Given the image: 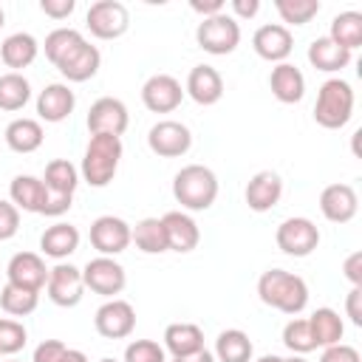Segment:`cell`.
Returning a JSON list of instances; mask_svg holds the SVG:
<instances>
[{
  "label": "cell",
  "instance_id": "cell-1",
  "mask_svg": "<svg viewBox=\"0 0 362 362\" xmlns=\"http://www.w3.org/2000/svg\"><path fill=\"white\" fill-rule=\"evenodd\" d=\"M257 297L263 305L297 317L308 305V286L300 274L286 272V269H269L257 280Z\"/></svg>",
  "mask_w": 362,
  "mask_h": 362
},
{
  "label": "cell",
  "instance_id": "cell-2",
  "mask_svg": "<svg viewBox=\"0 0 362 362\" xmlns=\"http://www.w3.org/2000/svg\"><path fill=\"white\" fill-rule=\"evenodd\" d=\"M122 139L119 136H90L85 156H82V167H79V178L96 189L107 187L116 178L119 161H122Z\"/></svg>",
  "mask_w": 362,
  "mask_h": 362
},
{
  "label": "cell",
  "instance_id": "cell-3",
  "mask_svg": "<svg viewBox=\"0 0 362 362\" xmlns=\"http://www.w3.org/2000/svg\"><path fill=\"white\" fill-rule=\"evenodd\" d=\"M173 198L189 212H204L218 198V175L204 164H187L173 178Z\"/></svg>",
  "mask_w": 362,
  "mask_h": 362
},
{
  "label": "cell",
  "instance_id": "cell-4",
  "mask_svg": "<svg viewBox=\"0 0 362 362\" xmlns=\"http://www.w3.org/2000/svg\"><path fill=\"white\" fill-rule=\"evenodd\" d=\"M354 116V88L351 82L331 76L320 85L317 102H314V122L325 130H339Z\"/></svg>",
  "mask_w": 362,
  "mask_h": 362
},
{
  "label": "cell",
  "instance_id": "cell-5",
  "mask_svg": "<svg viewBox=\"0 0 362 362\" xmlns=\"http://www.w3.org/2000/svg\"><path fill=\"white\" fill-rule=\"evenodd\" d=\"M195 42L212 57H226L240 45V25L232 14L221 11L215 17H206L195 28Z\"/></svg>",
  "mask_w": 362,
  "mask_h": 362
},
{
  "label": "cell",
  "instance_id": "cell-6",
  "mask_svg": "<svg viewBox=\"0 0 362 362\" xmlns=\"http://www.w3.org/2000/svg\"><path fill=\"white\" fill-rule=\"evenodd\" d=\"M274 243L288 257H308L320 246V229H317V223L311 218L294 215V218H286L277 226Z\"/></svg>",
  "mask_w": 362,
  "mask_h": 362
},
{
  "label": "cell",
  "instance_id": "cell-7",
  "mask_svg": "<svg viewBox=\"0 0 362 362\" xmlns=\"http://www.w3.org/2000/svg\"><path fill=\"white\" fill-rule=\"evenodd\" d=\"M85 23L96 40H119L130 28V11L119 0H96L90 3Z\"/></svg>",
  "mask_w": 362,
  "mask_h": 362
},
{
  "label": "cell",
  "instance_id": "cell-8",
  "mask_svg": "<svg viewBox=\"0 0 362 362\" xmlns=\"http://www.w3.org/2000/svg\"><path fill=\"white\" fill-rule=\"evenodd\" d=\"M82 283H85V288H90L93 294H102V297L113 300L116 294L124 291L127 274H124V266H122L119 260L99 255V257H93V260L85 263V269H82Z\"/></svg>",
  "mask_w": 362,
  "mask_h": 362
},
{
  "label": "cell",
  "instance_id": "cell-9",
  "mask_svg": "<svg viewBox=\"0 0 362 362\" xmlns=\"http://www.w3.org/2000/svg\"><path fill=\"white\" fill-rule=\"evenodd\" d=\"M147 147L161 158H181L192 147V133L184 122L161 119L147 130Z\"/></svg>",
  "mask_w": 362,
  "mask_h": 362
},
{
  "label": "cell",
  "instance_id": "cell-10",
  "mask_svg": "<svg viewBox=\"0 0 362 362\" xmlns=\"http://www.w3.org/2000/svg\"><path fill=\"white\" fill-rule=\"evenodd\" d=\"M85 124H88L90 136H119L122 139V133L130 124L127 105L122 99H116V96H102V99H96L90 105Z\"/></svg>",
  "mask_w": 362,
  "mask_h": 362
},
{
  "label": "cell",
  "instance_id": "cell-11",
  "mask_svg": "<svg viewBox=\"0 0 362 362\" xmlns=\"http://www.w3.org/2000/svg\"><path fill=\"white\" fill-rule=\"evenodd\" d=\"M93 328L105 339H124L136 328V308L127 300H105L93 314Z\"/></svg>",
  "mask_w": 362,
  "mask_h": 362
},
{
  "label": "cell",
  "instance_id": "cell-12",
  "mask_svg": "<svg viewBox=\"0 0 362 362\" xmlns=\"http://www.w3.org/2000/svg\"><path fill=\"white\" fill-rule=\"evenodd\" d=\"M90 246L105 255V257H116L130 246V223L119 215H99L90 223Z\"/></svg>",
  "mask_w": 362,
  "mask_h": 362
},
{
  "label": "cell",
  "instance_id": "cell-13",
  "mask_svg": "<svg viewBox=\"0 0 362 362\" xmlns=\"http://www.w3.org/2000/svg\"><path fill=\"white\" fill-rule=\"evenodd\" d=\"M48 300L59 308H74L82 300L85 283H82V269L71 266V263H57L54 269H48V283H45Z\"/></svg>",
  "mask_w": 362,
  "mask_h": 362
},
{
  "label": "cell",
  "instance_id": "cell-14",
  "mask_svg": "<svg viewBox=\"0 0 362 362\" xmlns=\"http://www.w3.org/2000/svg\"><path fill=\"white\" fill-rule=\"evenodd\" d=\"M184 99V88L170 74H153L141 85V102L150 113H173Z\"/></svg>",
  "mask_w": 362,
  "mask_h": 362
},
{
  "label": "cell",
  "instance_id": "cell-15",
  "mask_svg": "<svg viewBox=\"0 0 362 362\" xmlns=\"http://www.w3.org/2000/svg\"><path fill=\"white\" fill-rule=\"evenodd\" d=\"M6 277H8L11 286L28 288V291H42L45 283H48V269H45L42 255H37V252H17L8 260V266H6Z\"/></svg>",
  "mask_w": 362,
  "mask_h": 362
},
{
  "label": "cell",
  "instance_id": "cell-16",
  "mask_svg": "<svg viewBox=\"0 0 362 362\" xmlns=\"http://www.w3.org/2000/svg\"><path fill=\"white\" fill-rule=\"evenodd\" d=\"M252 48L260 59L266 62H286L291 48H294V37L286 25L280 23H266L252 34Z\"/></svg>",
  "mask_w": 362,
  "mask_h": 362
},
{
  "label": "cell",
  "instance_id": "cell-17",
  "mask_svg": "<svg viewBox=\"0 0 362 362\" xmlns=\"http://www.w3.org/2000/svg\"><path fill=\"white\" fill-rule=\"evenodd\" d=\"M359 198L351 184H328L320 192V212L331 223H348L356 218Z\"/></svg>",
  "mask_w": 362,
  "mask_h": 362
},
{
  "label": "cell",
  "instance_id": "cell-18",
  "mask_svg": "<svg viewBox=\"0 0 362 362\" xmlns=\"http://www.w3.org/2000/svg\"><path fill=\"white\" fill-rule=\"evenodd\" d=\"M243 198H246L252 212H269L283 198V178L274 170H260L249 178V184L243 189Z\"/></svg>",
  "mask_w": 362,
  "mask_h": 362
},
{
  "label": "cell",
  "instance_id": "cell-19",
  "mask_svg": "<svg viewBox=\"0 0 362 362\" xmlns=\"http://www.w3.org/2000/svg\"><path fill=\"white\" fill-rule=\"evenodd\" d=\"M184 93H187L195 105L209 107V105L221 102V96H223V76H221L212 65H195V68L187 74Z\"/></svg>",
  "mask_w": 362,
  "mask_h": 362
},
{
  "label": "cell",
  "instance_id": "cell-20",
  "mask_svg": "<svg viewBox=\"0 0 362 362\" xmlns=\"http://www.w3.org/2000/svg\"><path fill=\"white\" fill-rule=\"evenodd\" d=\"M74 107H76V96L65 82H51L37 96V116L51 124L65 122L74 113Z\"/></svg>",
  "mask_w": 362,
  "mask_h": 362
},
{
  "label": "cell",
  "instance_id": "cell-21",
  "mask_svg": "<svg viewBox=\"0 0 362 362\" xmlns=\"http://www.w3.org/2000/svg\"><path fill=\"white\" fill-rule=\"evenodd\" d=\"M161 223H164V232H167V249L170 252L184 255V252H192L201 243V229L192 221V215H187L181 209H173V212L161 215Z\"/></svg>",
  "mask_w": 362,
  "mask_h": 362
},
{
  "label": "cell",
  "instance_id": "cell-22",
  "mask_svg": "<svg viewBox=\"0 0 362 362\" xmlns=\"http://www.w3.org/2000/svg\"><path fill=\"white\" fill-rule=\"evenodd\" d=\"M99 68H102V54H99V48L90 45L88 40L79 42V45L57 65V71H59L68 82H88V79L96 76Z\"/></svg>",
  "mask_w": 362,
  "mask_h": 362
},
{
  "label": "cell",
  "instance_id": "cell-23",
  "mask_svg": "<svg viewBox=\"0 0 362 362\" xmlns=\"http://www.w3.org/2000/svg\"><path fill=\"white\" fill-rule=\"evenodd\" d=\"M269 88L277 102L283 105H297L305 96V76L297 65L291 62H277L269 74Z\"/></svg>",
  "mask_w": 362,
  "mask_h": 362
},
{
  "label": "cell",
  "instance_id": "cell-24",
  "mask_svg": "<svg viewBox=\"0 0 362 362\" xmlns=\"http://www.w3.org/2000/svg\"><path fill=\"white\" fill-rule=\"evenodd\" d=\"M40 54V42L34 34L28 31H17V34H8L0 45V59L6 68H11L14 74H20L23 68H28Z\"/></svg>",
  "mask_w": 362,
  "mask_h": 362
},
{
  "label": "cell",
  "instance_id": "cell-25",
  "mask_svg": "<svg viewBox=\"0 0 362 362\" xmlns=\"http://www.w3.org/2000/svg\"><path fill=\"white\" fill-rule=\"evenodd\" d=\"M40 249H42L45 257H54V260L62 263L68 255H74L79 249V229L74 223L57 221L40 235Z\"/></svg>",
  "mask_w": 362,
  "mask_h": 362
},
{
  "label": "cell",
  "instance_id": "cell-26",
  "mask_svg": "<svg viewBox=\"0 0 362 362\" xmlns=\"http://www.w3.org/2000/svg\"><path fill=\"white\" fill-rule=\"evenodd\" d=\"M3 139H6L8 150H14V153H20V156H28V153H34V150L42 147L45 130H42V124H40L37 119L23 116V119H14V122L6 124Z\"/></svg>",
  "mask_w": 362,
  "mask_h": 362
},
{
  "label": "cell",
  "instance_id": "cell-27",
  "mask_svg": "<svg viewBox=\"0 0 362 362\" xmlns=\"http://www.w3.org/2000/svg\"><path fill=\"white\" fill-rule=\"evenodd\" d=\"M8 198L17 209L40 215L42 206H45L48 189H45L42 178H37V175H14L11 184H8Z\"/></svg>",
  "mask_w": 362,
  "mask_h": 362
},
{
  "label": "cell",
  "instance_id": "cell-28",
  "mask_svg": "<svg viewBox=\"0 0 362 362\" xmlns=\"http://www.w3.org/2000/svg\"><path fill=\"white\" fill-rule=\"evenodd\" d=\"M308 62L322 74H337L351 65V51L337 45L331 37H317L308 45Z\"/></svg>",
  "mask_w": 362,
  "mask_h": 362
},
{
  "label": "cell",
  "instance_id": "cell-29",
  "mask_svg": "<svg viewBox=\"0 0 362 362\" xmlns=\"http://www.w3.org/2000/svg\"><path fill=\"white\" fill-rule=\"evenodd\" d=\"M204 348V331L195 322H173L164 328V351L173 356H184Z\"/></svg>",
  "mask_w": 362,
  "mask_h": 362
},
{
  "label": "cell",
  "instance_id": "cell-30",
  "mask_svg": "<svg viewBox=\"0 0 362 362\" xmlns=\"http://www.w3.org/2000/svg\"><path fill=\"white\" fill-rule=\"evenodd\" d=\"M255 345L246 331L240 328H226L215 339V359L218 362H252Z\"/></svg>",
  "mask_w": 362,
  "mask_h": 362
},
{
  "label": "cell",
  "instance_id": "cell-31",
  "mask_svg": "<svg viewBox=\"0 0 362 362\" xmlns=\"http://www.w3.org/2000/svg\"><path fill=\"white\" fill-rule=\"evenodd\" d=\"M308 325H311V337H314L317 348L337 345V342L342 339V334H345V322H342V317H339L334 308H328V305L317 308V311L308 317Z\"/></svg>",
  "mask_w": 362,
  "mask_h": 362
},
{
  "label": "cell",
  "instance_id": "cell-32",
  "mask_svg": "<svg viewBox=\"0 0 362 362\" xmlns=\"http://www.w3.org/2000/svg\"><path fill=\"white\" fill-rule=\"evenodd\" d=\"M130 243H136V249H141L144 255L170 252L167 249V232H164L161 218H141L136 226H130Z\"/></svg>",
  "mask_w": 362,
  "mask_h": 362
},
{
  "label": "cell",
  "instance_id": "cell-33",
  "mask_svg": "<svg viewBox=\"0 0 362 362\" xmlns=\"http://www.w3.org/2000/svg\"><path fill=\"white\" fill-rule=\"evenodd\" d=\"M42 184L48 192L54 195H71L76 192L79 187V170L68 161V158H54L45 164V175H42Z\"/></svg>",
  "mask_w": 362,
  "mask_h": 362
},
{
  "label": "cell",
  "instance_id": "cell-34",
  "mask_svg": "<svg viewBox=\"0 0 362 362\" xmlns=\"http://www.w3.org/2000/svg\"><path fill=\"white\" fill-rule=\"evenodd\" d=\"M331 37L337 45H342L345 51L354 54V48L362 45V14L359 11H342L331 20V31L325 34Z\"/></svg>",
  "mask_w": 362,
  "mask_h": 362
},
{
  "label": "cell",
  "instance_id": "cell-35",
  "mask_svg": "<svg viewBox=\"0 0 362 362\" xmlns=\"http://www.w3.org/2000/svg\"><path fill=\"white\" fill-rule=\"evenodd\" d=\"M28 99H31V82L23 74L8 71L0 76V110H8V113L23 110Z\"/></svg>",
  "mask_w": 362,
  "mask_h": 362
},
{
  "label": "cell",
  "instance_id": "cell-36",
  "mask_svg": "<svg viewBox=\"0 0 362 362\" xmlns=\"http://www.w3.org/2000/svg\"><path fill=\"white\" fill-rule=\"evenodd\" d=\"M37 303H40V291H28L11 283L0 288V308L8 317H28L31 311H37Z\"/></svg>",
  "mask_w": 362,
  "mask_h": 362
},
{
  "label": "cell",
  "instance_id": "cell-37",
  "mask_svg": "<svg viewBox=\"0 0 362 362\" xmlns=\"http://www.w3.org/2000/svg\"><path fill=\"white\" fill-rule=\"evenodd\" d=\"M79 42H85V37H82L76 28H65V25H62V28H54V31L45 37V45H42V48H45L48 62L57 68Z\"/></svg>",
  "mask_w": 362,
  "mask_h": 362
},
{
  "label": "cell",
  "instance_id": "cell-38",
  "mask_svg": "<svg viewBox=\"0 0 362 362\" xmlns=\"http://www.w3.org/2000/svg\"><path fill=\"white\" fill-rule=\"evenodd\" d=\"M283 345H286L291 354H297V356L317 351V342H314V337H311L308 317H294V320L286 322V328H283Z\"/></svg>",
  "mask_w": 362,
  "mask_h": 362
},
{
  "label": "cell",
  "instance_id": "cell-39",
  "mask_svg": "<svg viewBox=\"0 0 362 362\" xmlns=\"http://www.w3.org/2000/svg\"><path fill=\"white\" fill-rule=\"evenodd\" d=\"M274 8L283 23L288 25H305L320 14V0H274ZM286 25V28H288Z\"/></svg>",
  "mask_w": 362,
  "mask_h": 362
},
{
  "label": "cell",
  "instance_id": "cell-40",
  "mask_svg": "<svg viewBox=\"0 0 362 362\" xmlns=\"http://www.w3.org/2000/svg\"><path fill=\"white\" fill-rule=\"evenodd\" d=\"M28 342V331L20 320L11 317H0V354L3 356H14L17 351H23Z\"/></svg>",
  "mask_w": 362,
  "mask_h": 362
},
{
  "label": "cell",
  "instance_id": "cell-41",
  "mask_svg": "<svg viewBox=\"0 0 362 362\" xmlns=\"http://www.w3.org/2000/svg\"><path fill=\"white\" fill-rule=\"evenodd\" d=\"M124 362H167V351L153 339H133L124 348Z\"/></svg>",
  "mask_w": 362,
  "mask_h": 362
},
{
  "label": "cell",
  "instance_id": "cell-42",
  "mask_svg": "<svg viewBox=\"0 0 362 362\" xmlns=\"http://www.w3.org/2000/svg\"><path fill=\"white\" fill-rule=\"evenodd\" d=\"M20 229V209L11 201H0V240H11Z\"/></svg>",
  "mask_w": 362,
  "mask_h": 362
},
{
  "label": "cell",
  "instance_id": "cell-43",
  "mask_svg": "<svg viewBox=\"0 0 362 362\" xmlns=\"http://www.w3.org/2000/svg\"><path fill=\"white\" fill-rule=\"evenodd\" d=\"M65 351H68L65 342H59V339H45V342H40V345L34 348L31 362H62Z\"/></svg>",
  "mask_w": 362,
  "mask_h": 362
},
{
  "label": "cell",
  "instance_id": "cell-44",
  "mask_svg": "<svg viewBox=\"0 0 362 362\" xmlns=\"http://www.w3.org/2000/svg\"><path fill=\"white\" fill-rule=\"evenodd\" d=\"M320 362H362V359H359V351H356L354 345L337 342V345H328V348H322V354H320Z\"/></svg>",
  "mask_w": 362,
  "mask_h": 362
},
{
  "label": "cell",
  "instance_id": "cell-45",
  "mask_svg": "<svg viewBox=\"0 0 362 362\" xmlns=\"http://www.w3.org/2000/svg\"><path fill=\"white\" fill-rule=\"evenodd\" d=\"M76 8V0H40V11L51 20H68Z\"/></svg>",
  "mask_w": 362,
  "mask_h": 362
},
{
  "label": "cell",
  "instance_id": "cell-46",
  "mask_svg": "<svg viewBox=\"0 0 362 362\" xmlns=\"http://www.w3.org/2000/svg\"><path fill=\"white\" fill-rule=\"evenodd\" d=\"M345 314L354 325H362V286H351L345 297Z\"/></svg>",
  "mask_w": 362,
  "mask_h": 362
},
{
  "label": "cell",
  "instance_id": "cell-47",
  "mask_svg": "<svg viewBox=\"0 0 362 362\" xmlns=\"http://www.w3.org/2000/svg\"><path fill=\"white\" fill-rule=\"evenodd\" d=\"M342 274L351 280V286H362V252H351L342 263Z\"/></svg>",
  "mask_w": 362,
  "mask_h": 362
},
{
  "label": "cell",
  "instance_id": "cell-48",
  "mask_svg": "<svg viewBox=\"0 0 362 362\" xmlns=\"http://www.w3.org/2000/svg\"><path fill=\"white\" fill-rule=\"evenodd\" d=\"M189 8L195 14H201V20H206V17H215V14L226 11V3L223 0H189Z\"/></svg>",
  "mask_w": 362,
  "mask_h": 362
},
{
  "label": "cell",
  "instance_id": "cell-49",
  "mask_svg": "<svg viewBox=\"0 0 362 362\" xmlns=\"http://www.w3.org/2000/svg\"><path fill=\"white\" fill-rule=\"evenodd\" d=\"M229 8L235 20H252L260 11V0H232Z\"/></svg>",
  "mask_w": 362,
  "mask_h": 362
},
{
  "label": "cell",
  "instance_id": "cell-50",
  "mask_svg": "<svg viewBox=\"0 0 362 362\" xmlns=\"http://www.w3.org/2000/svg\"><path fill=\"white\" fill-rule=\"evenodd\" d=\"M173 362H215V354L201 348V351H192V354H184V356H173Z\"/></svg>",
  "mask_w": 362,
  "mask_h": 362
},
{
  "label": "cell",
  "instance_id": "cell-51",
  "mask_svg": "<svg viewBox=\"0 0 362 362\" xmlns=\"http://www.w3.org/2000/svg\"><path fill=\"white\" fill-rule=\"evenodd\" d=\"M62 362H88V356H85L79 348H68L65 356H62Z\"/></svg>",
  "mask_w": 362,
  "mask_h": 362
},
{
  "label": "cell",
  "instance_id": "cell-52",
  "mask_svg": "<svg viewBox=\"0 0 362 362\" xmlns=\"http://www.w3.org/2000/svg\"><path fill=\"white\" fill-rule=\"evenodd\" d=\"M257 362H283V356H274V354H266V356H260Z\"/></svg>",
  "mask_w": 362,
  "mask_h": 362
},
{
  "label": "cell",
  "instance_id": "cell-53",
  "mask_svg": "<svg viewBox=\"0 0 362 362\" xmlns=\"http://www.w3.org/2000/svg\"><path fill=\"white\" fill-rule=\"evenodd\" d=\"M283 362H308V359H303V356H297V354H291L288 359H283Z\"/></svg>",
  "mask_w": 362,
  "mask_h": 362
},
{
  "label": "cell",
  "instance_id": "cell-54",
  "mask_svg": "<svg viewBox=\"0 0 362 362\" xmlns=\"http://www.w3.org/2000/svg\"><path fill=\"white\" fill-rule=\"evenodd\" d=\"M3 25H6V11L0 8V28H3Z\"/></svg>",
  "mask_w": 362,
  "mask_h": 362
},
{
  "label": "cell",
  "instance_id": "cell-55",
  "mask_svg": "<svg viewBox=\"0 0 362 362\" xmlns=\"http://www.w3.org/2000/svg\"><path fill=\"white\" fill-rule=\"evenodd\" d=\"M99 362H116V359H110V356H105V359H99Z\"/></svg>",
  "mask_w": 362,
  "mask_h": 362
},
{
  "label": "cell",
  "instance_id": "cell-56",
  "mask_svg": "<svg viewBox=\"0 0 362 362\" xmlns=\"http://www.w3.org/2000/svg\"><path fill=\"white\" fill-rule=\"evenodd\" d=\"M6 362H20V359H6Z\"/></svg>",
  "mask_w": 362,
  "mask_h": 362
}]
</instances>
